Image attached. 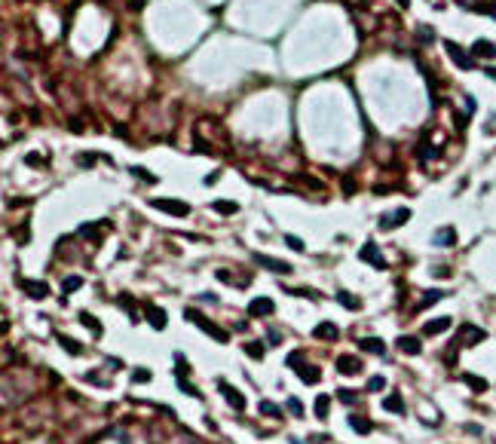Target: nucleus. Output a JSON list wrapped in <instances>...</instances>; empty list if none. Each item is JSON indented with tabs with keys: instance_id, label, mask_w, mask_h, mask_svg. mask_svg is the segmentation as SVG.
Segmentation results:
<instances>
[{
	"instance_id": "f257e3e1",
	"label": "nucleus",
	"mask_w": 496,
	"mask_h": 444,
	"mask_svg": "<svg viewBox=\"0 0 496 444\" xmlns=\"http://www.w3.org/2000/svg\"><path fill=\"white\" fill-rule=\"evenodd\" d=\"M184 318H187V322H193L196 328H202V331H205L208 337H215L218 343H230V334H227V331H224L221 325H215V322H211V318H205V316H202L199 310H190V307H187V310H184Z\"/></svg>"
},
{
	"instance_id": "f03ea898",
	"label": "nucleus",
	"mask_w": 496,
	"mask_h": 444,
	"mask_svg": "<svg viewBox=\"0 0 496 444\" xmlns=\"http://www.w3.org/2000/svg\"><path fill=\"white\" fill-rule=\"evenodd\" d=\"M285 365H288L291 371H297V377L304 380L307 386H312V383H318V380H322V371H318V368H312V365H304V352H288Z\"/></svg>"
},
{
	"instance_id": "7ed1b4c3",
	"label": "nucleus",
	"mask_w": 496,
	"mask_h": 444,
	"mask_svg": "<svg viewBox=\"0 0 496 444\" xmlns=\"http://www.w3.org/2000/svg\"><path fill=\"white\" fill-rule=\"evenodd\" d=\"M150 205L159 208V211H166V215H172V218H187L190 215V205L181 202V199H150Z\"/></svg>"
},
{
	"instance_id": "20e7f679",
	"label": "nucleus",
	"mask_w": 496,
	"mask_h": 444,
	"mask_svg": "<svg viewBox=\"0 0 496 444\" xmlns=\"http://www.w3.org/2000/svg\"><path fill=\"white\" fill-rule=\"evenodd\" d=\"M444 49H447L450 62H453V64H459L463 70H469V67L475 64V59H472V56H469V52H466L463 46H459V43H453V40H444Z\"/></svg>"
},
{
	"instance_id": "39448f33",
	"label": "nucleus",
	"mask_w": 496,
	"mask_h": 444,
	"mask_svg": "<svg viewBox=\"0 0 496 444\" xmlns=\"http://www.w3.org/2000/svg\"><path fill=\"white\" fill-rule=\"evenodd\" d=\"M359 257H362L365 263H371V266H377V270H386V257L380 254L377 242H365V245L359 248Z\"/></svg>"
},
{
	"instance_id": "423d86ee",
	"label": "nucleus",
	"mask_w": 496,
	"mask_h": 444,
	"mask_svg": "<svg viewBox=\"0 0 496 444\" xmlns=\"http://www.w3.org/2000/svg\"><path fill=\"white\" fill-rule=\"evenodd\" d=\"M254 260L263 266V270H270V273H276V276H285V273H291L294 266L291 263H285V260H279V257H270V254H254Z\"/></svg>"
},
{
	"instance_id": "0eeeda50",
	"label": "nucleus",
	"mask_w": 496,
	"mask_h": 444,
	"mask_svg": "<svg viewBox=\"0 0 496 444\" xmlns=\"http://www.w3.org/2000/svg\"><path fill=\"white\" fill-rule=\"evenodd\" d=\"M218 389H221V395L230 401V407H233V411H245V395L239 392V389H233V386H230L227 380H218Z\"/></svg>"
},
{
	"instance_id": "6e6552de",
	"label": "nucleus",
	"mask_w": 496,
	"mask_h": 444,
	"mask_svg": "<svg viewBox=\"0 0 496 444\" xmlns=\"http://www.w3.org/2000/svg\"><path fill=\"white\" fill-rule=\"evenodd\" d=\"M407 221H411V208H395L392 215H383L380 218V230H395V227H401Z\"/></svg>"
},
{
	"instance_id": "1a4fd4ad",
	"label": "nucleus",
	"mask_w": 496,
	"mask_h": 444,
	"mask_svg": "<svg viewBox=\"0 0 496 444\" xmlns=\"http://www.w3.org/2000/svg\"><path fill=\"white\" fill-rule=\"evenodd\" d=\"M19 288L28 294V297H34V300H43V297H49V285L46 282H34V279H19Z\"/></svg>"
},
{
	"instance_id": "9d476101",
	"label": "nucleus",
	"mask_w": 496,
	"mask_h": 444,
	"mask_svg": "<svg viewBox=\"0 0 496 444\" xmlns=\"http://www.w3.org/2000/svg\"><path fill=\"white\" fill-rule=\"evenodd\" d=\"M456 340H463L466 346H475V343L487 340V331H484V328H475V325H463V328H459V337H456Z\"/></svg>"
},
{
	"instance_id": "9b49d317",
	"label": "nucleus",
	"mask_w": 496,
	"mask_h": 444,
	"mask_svg": "<svg viewBox=\"0 0 496 444\" xmlns=\"http://www.w3.org/2000/svg\"><path fill=\"white\" fill-rule=\"evenodd\" d=\"M144 313H147V322H150L156 331H163V328L169 325V316H166V310H159L156 304H144Z\"/></svg>"
},
{
	"instance_id": "f8f14e48",
	"label": "nucleus",
	"mask_w": 496,
	"mask_h": 444,
	"mask_svg": "<svg viewBox=\"0 0 496 444\" xmlns=\"http://www.w3.org/2000/svg\"><path fill=\"white\" fill-rule=\"evenodd\" d=\"M273 310H276V304H273V300L270 297H254L251 300V304H248V316H273Z\"/></svg>"
},
{
	"instance_id": "ddd939ff",
	"label": "nucleus",
	"mask_w": 496,
	"mask_h": 444,
	"mask_svg": "<svg viewBox=\"0 0 496 444\" xmlns=\"http://www.w3.org/2000/svg\"><path fill=\"white\" fill-rule=\"evenodd\" d=\"M337 374H346V377L362 374V362L356 359V355H340L337 359Z\"/></svg>"
},
{
	"instance_id": "4468645a",
	"label": "nucleus",
	"mask_w": 496,
	"mask_h": 444,
	"mask_svg": "<svg viewBox=\"0 0 496 444\" xmlns=\"http://www.w3.org/2000/svg\"><path fill=\"white\" fill-rule=\"evenodd\" d=\"M312 337H315V340H337V337H340V328L334 325V322H318V325L312 328Z\"/></svg>"
},
{
	"instance_id": "2eb2a0df",
	"label": "nucleus",
	"mask_w": 496,
	"mask_h": 444,
	"mask_svg": "<svg viewBox=\"0 0 496 444\" xmlns=\"http://www.w3.org/2000/svg\"><path fill=\"white\" fill-rule=\"evenodd\" d=\"M395 346H398L401 352H407V355H420V352H423V343L417 340V337H411V334H401L398 340H395Z\"/></svg>"
},
{
	"instance_id": "dca6fc26",
	"label": "nucleus",
	"mask_w": 496,
	"mask_h": 444,
	"mask_svg": "<svg viewBox=\"0 0 496 444\" xmlns=\"http://www.w3.org/2000/svg\"><path fill=\"white\" fill-rule=\"evenodd\" d=\"M472 56H478V59H496V43H490V40H475Z\"/></svg>"
},
{
	"instance_id": "f3484780",
	"label": "nucleus",
	"mask_w": 496,
	"mask_h": 444,
	"mask_svg": "<svg viewBox=\"0 0 496 444\" xmlns=\"http://www.w3.org/2000/svg\"><path fill=\"white\" fill-rule=\"evenodd\" d=\"M359 346H362L365 352H374V355H386V343L380 340V337H362V340H359Z\"/></svg>"
},
{
	"instance_id": "a211bd4d",
	"label": "nucleus",
	"mask_w": 496,
	"mask_h": 444,
	"mask_svg": "<svg viewBox=\"0 0 496 444\" xmlns=\"http://www.w3.org/2000/svg\"><path fill=\"white\" fill-rule=\"evenodd\" d=\"M432 242H435V245H441V248L453 245V242H456V233H453V227H441V230H435Z\"/></svg>"
},
{
	"instance_id": "6ab92c4d",
	"label": "nucleus",
	"mask_w": 496,
	"mask_h": 444,
	"mask_svg": "<svg viewBox=\"0 0 496 444\" xmlns=\"http://www.w3.org/2000/svg\"><path fill=\"white\" fill-rule=\"evenodd\" d=\"M447 328H450V318H447V316H441V318H432V322H426L423 334H429V337H432V334H444Z\"/></svg>"
},
{
	"instance_id": "aec40b11",
	"label": "nucleus",
	"mask_w": 496,
	"mask_h": 444,
	"mask_svg": "<svg viewBox=\"0 0 496 444\" xmlns=\"http://www.w3.org/2000/svg\"><path fill=\"white\" fill-rule=\"evenodd\" d=\"M383 411H392V414H404V401H401V395H398V392L386 395V398H383Z\"/></svg>"
},
{
	"instance_id": "412c9836",
	"label": "nucleus",
	"mask_w": 496,
	"mask_h": 444,
	"mask_svg": "<svg viewBox=\"0 0 496 444\" xmlns=\"http://www.w3.org/2000/svg\"><path fill=\"white\" fill-rule=\"evenodd\" d=\"M211 208H215L218 215H236V211H239V202H230V199H215V202H211Z\"/></svg>"
},
{
	"instance_id": "4be33fe9",
	"label": "nucleus",
	"mask_w": 496,
	"mask_h": 444,
	"mask_svg": "<svg viewBox=\"0 0 496 444\" xmlns=\"http://www.w3.org/2000/svg\"><path fill=\"white\" fill-rule=\"evenodd\" d=\"M459 380H463L466 386H472L475 392H484V389H487V380H484V377H475V374H459Z\"/></svg>"
},
{
	"instance_id": "5701e85b",
	"label": "nucleus",
	"mask_w": 496,
	"mask_h": 444,
	"mask_svg": "<svg viewBox=\"0 0 496 444\" xmlns=\"http://www.w3.org/2000/svg\"><path fill=\"white\" fill-rule=\"evenodd\" d=\"M349 426H352L356 432H362V435H368L371 429H374V423H371V420H365V417H349Z\"/></svg>"
},
{
	"instance_id": "b1692460",
	"label": "nucleus",
	"mask_w": 496,
	"mask_h": 444,
	"mask_svg": "<svg viewBox=\"0 0 496 444\" xmlns=\"http://www.w3.org/2000/svg\"><path fill=\"white\" fill-rule=\"evenodd\" d=\"M337 300H340L346 310H362V300H359V297H352L349 291H337Z\"/></svg>"
},
{
	"instance_id": "393cba45",
	"label": "nucleus",
	"mask_w": 496,
	"mask_h": 444,
	"mask_svg": "<svg viewBox=\"0 0 496 444\" xmlns=\"http://www.w3.org/2000/svg\"><path fill=\"white\" fill-rule=\"evenodd\" d=\"M444 297V291H426L423 294V300L417 304V310H426V307H432V304H438V300Z\"/></svg>"
},
{
	"instance_id": "a878e982",
	"label": "nucleus",
	"mask_w": 496,
	"mask_h": 444,
	"mask_svg": "<svg viewBox=\"0 0 496 444\" xmlns=\"http://www.w3.org/2000/svg\"><path fill=\"white\" fill-rule=\"evenodd\" d=\"M328 407H331V398L328 395H318L315 398V417L318 420H328Z\"/></svg>"
},
{
	"instance_id": "bb28decb",
	"label": "nucleus",
	"mask_w": 496,
	"mask_h": 444,
	"mask_svg": "<svg viewBox=\"0 0 496 444\" xmlns=\"http://www.w3.org/2000/svg\"><path fill=\"white\" fill-rule=\"evenodd\" d=\"M80 322H83L86 328H92V334H95V337H101V322H98L95 316H89V313H80Z\"/></svg>"
},
{
	"instance_id": "cd10ccee",
	"label": "nucleus",
	"mask_w": 496,
	"mask_h": 444,
	"mask_svg": "<svg viewBox=\"0 0 496 444\" xmlns=\"http://www.w3.org/2000/svg\"><path fill=\"white\" fill-rule=\"evenodd\" d=\"M59 343H62V349H64V352H70V355H80V352H83V346H80L77 340H70V337H64V334L59 337Z\"/></svg>"
},
{
	"instance_id": "c85d7f7f",
	"label": "nucleus",
	"mask_w": 496,
	"mask_h": 444,
	"mask_svg": "<svg viewBox=\"0 0 496 444\" xmlns=\"http://www.w3.org/2000/svg\"><path fill=\"white\" fill-rule=\"evenodd\" d=\"M260 414H267V417H273V420H279V417H282L279 404H273V401H260Z\"/></svg>"
},
{
	"instance_id": "c756f323",
	"label": "nucleus",
	"mask_w": 496,
	"mask_h": 444,
	"mask_svg": "<svg viewBox=\"0 0 496 444\" xmlns=\"http://www.w3.org/2000/svg\"><path fill=\"white\" fill-rule=\"evenodd\" d=\"M178 386H181V392H187V395H193V398H202V392H199V389H196V386H193V383H187L184 377L178 380Z\"/></svg>"
},
{
	"instance_id": "7c9ffc66",
	"label": "nucleus",
	"mask_w": 496,
	"mask_h": 444,
	"mask_svg": "<svg viewBox=\"0 0 496 444\" xmlns=\"http://www.w3.org/2000/svg\"><path fill=\"white\" fill-rule=\"evenodd\" d=\"M245 352L251 355V359H263V343H257V340L254 343H245Z\"/></svg>"
},
{
	"instance_id": "2f4dec72",
	"label": "nucleus",
	"mask_w": 496,
	"mask_h": 444,
	"mask_svg": "<svg viewBox=\"0 0 496 444\" xmlns=\"http://www.w3.org/2000/svg\"><path fill=\"white\" fill-rule=\"evenodd\" d=\"M80 285H83V279H80V276H70V279H64L62 288H64V294H70V291H77Z\"/></svg>"
},
{
	"instance_id": "473e14b6",
	"label": "nucleus",
	"mask_w": 496,
	"mask_h": 444,
	"mask_svg": "<svg viewBox=\"0 0 496 444\" xmlns=\"http://www.w3.org/2000/svg\"><path fill=\"white\" fill-rule=\"evenodd\" d=\"M285 245H288V248H294V252H307L304 239H297V236H288V233H285Z\"/></svg>"
},
{
	"instance_id": "72a5a7b5",
	"label": "nucleus",
	"mask_w": 496,
	"mask_h": 444,
	"mask_svg": "<svg viewBox=\"0 0 496 444\" xmlns=\"http://www.w3.org/2000/svg\"><path fill=\"white\" fill-rule=\"evenodd\" d=\"M175 365H178V380H181V377H187V368H190V365H187V359H184L181 352L175 355Z\"/></svg>"
},
{
	"instance_id": "f704fd0d",
	"label": "nucleus",
	"mask_w": 496,
	"mask_h": 444,
	"mask_svg": "<svg viewBox=\"0 0 496 444\" xmlns=\"http://www.w3.org/2000/svg\"><path fill=\"white\" fill-rule=\"evenodd\" d=\"M337 398H340L343 404H356L359 395H356V392H349V389H337Z\"/></svg>"
},
{
	"instance_id": "c9c22d12",
	"label": "nucleus",
	"mask_w": 496,
	"mask_h": 444,
	"mask_svg": "<svg viewBox=\"0 0 496 444\" xmlns=\"http://www.w3.org/2000/svg\"><path fill=\"white\" fill-rule=\"evenodd\" d=\"M132 175H135V178H144V181H150V184L156 181V175H150L147 169H141V166H132Z\"/></svg>"
},
{
	"instance_id": "e433bc0d",
	"label": "nucleus",
	"mask_w": 496,
	"mask_h": 444,
	"mask_svg": "<svg viewBox=\"0 0 496 444\" xmlns=\"http://www.w3.org/2000/svg\"><path fill=\"white\" fill-rule=\"evenodd\" d=\"M383 386H386V380H383V377H371V380H368V392H380Z\"/></svg>"
},
{
	"instance_id": "4c0bfd02",
	"label": "nucleus",
	"mask_w": 496,
	"mask_h": 444,
	"mask_svg": "<svg viewBox=\"0 0 496 444\" xmlns=\"http://www.w3.org/2000/svg\"><path fill=\"white\" fill-rule=\"evenodd\" d=\"M288 407H291V414H294V417H304V404H300V398L291 395V398H288Z\"/></svg>"
},
{
	"instance_id": "58836bf2",
	"label": "nucleus",
	"mask_w": 496,
	"mask_h": 444,
	"mask_svg": "<svg viewBox=\"0 0 496 444\" xmlns=\"http://www.w3.org/2000/svg\"><path fill=\"white\" fill-rule=\"evenodd\" d=\"M132 380H138V383H144V380H150V371L147 368H138L135 374H132Z\"/></svg>"
},
{
	"instance_id": "ea45409f",
	"label": "nucleus",
	"mask_w": 496,
	"mask_h": 444,
	"mask_svg": "<svg viewBox=\"0 0 496 444\" xmlns=\"http://www.w3.org/2000/svg\"><path fill=\"white\" fill-rule=\"evenodd\" d=\"M417 34H420V40H423V43H429V40H432V31H429L426 25H420V31H417Z\"/></svg>"
},
{
	"instance_id": "a19ab883",
	"label": "nucleus",
	"mask_w": 496,
	"mask_h": 444,
	"mask_svg": "<svg viewBox=\"0 0 496 444\" xmlns=\"http://www.w3.org/2000/svg\"><path fill=\"white\" fill-rule=\"evenodd\" d=\"M25 163H28V166H40V163H43V159H40V156H37V153H31V156H28V159H25Z\"/></svg>"
},
{
	"instance_id": "79ce46f5",
	"label": "nucleus",
	"mask_w": 496,
	"mask_h": 444,
	"mask_svg": "<svg viewBox=\"0 0 496 444\" xmlns=\"http://www.w3.org/2000/svg\"><path fill=\"white\" fill-rule=\"evenodd\" d=\"M475 9H478V12H484V6H475ZM487 12H490V15H496V6H487Z\"/></svg>"
},
{
	"instance_id": "37998d69",
	"label": "nucleus",
	"mask_w": 496,
	"mask_h": 444,
	"mask_svg": "<svg viewBox=\"0 0 496 444\" xmlns=\"http://www.w3.org/2000/svg\"><path fill=\"white\" fill-rule=\"evenodd\" d=\"M398 6H401V9H407V6H411V0H398Z\"/></svg>"
}]
</instances>
